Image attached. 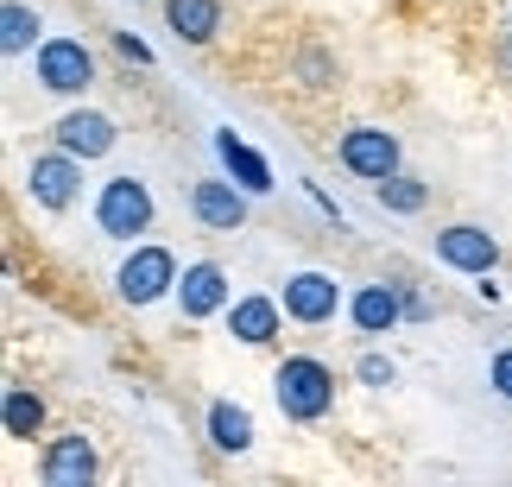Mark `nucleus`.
<instances>
[{
	"mask_svg": "<svg viewBox=\"0 0 512 487\" xmlns=\"http://www.w3.org/2000/svg\"><path fill=\"white\" fill-rule=\"evenodd\" d=\"M165 19H171L177 38H190V45H209L215 26H222V7H215V0H171Z\"/></svg>",
	"mask_w": 512,
	"mask_h": 487,
	"instance_id": "obj_15",
	"label": "nucleus"
},
{
	"mask_svg": "<svg viewBox=\"0 0 512 487\" xmlns=\"http://www.w3.org/2000/svg\"><path fill=\"white\" fill-rule=\"evenodd\" d=\"M437 260L456 266V272H475V279H487V272H494V260H500V241L487 235V228L456 222V228H443V235H437Z\"/></svg>",
	"mask_w": 512,
	"mask_h": 487,
	"instance_id": "obj_6",
	"label": "nucleus"
},
{
	"mask_svg": "<svg viewBox=\"0 0 512 487\" xmlns=\"http://www.w3.org/2000/svg\"><path fill=\"white\" fill-rule=\"evenodd\" d=\"M95 222H102V235H146V222H152V190L140 178H108L102 184V203H95Z\"/></svg>",
	"mask_w": 512,
	"mask_h": 487,
	"instance_id": "obj_2",
	"label": "nucleus"
},
{
	"mask_svg": "<svg viewBox=\"0 0 512 487\" xmlns=\"http://www.w3.org/2000/svg\"><path fill=\"white\" fill-rule=\"evenodd\" d=\"M209 437H215V450H228V456H241L247 443H253V418H247V405H215L209 412Z\"/></svg>",
	"mask_w": 512,
	"mask_h": 487,
	"instance_id": "obj_17",
	"label": "nucleus"
},
{
	"mask_svg": "<svg viewBox=\"0 0 512 487\" xmlns=\"http://www.w3.org/2000/svg\"><path fill=\"white\" fill-rule=\"evenodd\" d=\"M348 310H354V323H361V336H386V329L405 317V291H392V285H361Z\"/></svg>",
	"mask_w": 512,
	"mask_h": 487,
	"instance_id": "obj_13",
	"label": "nucleus"
},
{
	"mask_svg": "<svg viewBox=\"0 0 512 487\" xmlns=\"http://www.w3.org/2000/svg\"><path fill=\"white\" fill-rule=\"evenodd\" d=\"M342 165L354 171V178H392L399 171V140L392 133H380V127H354V133H342Z\"/></svg>",
	"mask_w": 512,
	"mask_h": 487,
	"instance_id": "obj_5",
	"label": "nucleus"
},
{
	"mask_svg": "<svg viewBox=\"0 0 512 487\" xmlns=\"http://www.w3.org/2000/svg\"><path fill=\"white\" fill-rule=\"evenodd\" d=\"M114 285H121L127 304H152V298H165V291L177 285V260H171L165 247H140L121 266V279H114Z\"/></svg>",
	"mask_w": 512,
	"mask_h": 487,
	"instance_id": "obj_4",
	"label": "nucleus"
},
{
	"mask_svg": "<svg viewBox=\"0 0 512 487\" xmlns=\"http://www.w3.org/2000/svg\"><path fill=\"white\" fill-rule=\"evenodd\" d=\"M114 45H121V57H133V64H152V51L140 45V38H133V32H121V38H114Z\"/></svg>",
	"mask_w": 512,
	"mask_h": 487,
	"instance_id": "obj_23",
	"label": "nucleus"
},
{
	"mask_svg": "<svg viewBox=\"0 0 512 487\" xmlns=\"http://www.w3.org/2000/svg\"><path fill=\"white\" fill-rule=\"evenodd\" d=\"M500 64H506V76H512V32H506V45H500Z\"/></svg>",
	"mask_w": 512,
	"mask_h": 487,
	"instance_id": "obj_25",
	"label": "nucleus"
},
{
	"mask_svg": "<svg viewBox=\"0 0 512 487\" xmlns=\"http://www.w3.org/2000/svg\"><path fill=\"white\" fill-rule=\"evenodd\" d=\"M380 203L392 209V216H418V209H424V184L392 171V178H380Z\"/></svg>",
	"mask_w": 512,
	"mask_h": 487,
	"instance_id": "obj_20",
	"label": "nucleus"
},
{
	"mask_svg": "<svg viewBox=\"0 0 512 487\" xmlns=\"http://www.w3.org/2000/svg\"><path fill=\"white\" fill-rule=\"evenodd\" d=\"M32 38H38V13L7 0V7H0V51L19 57V51H32Z\"/></svg>",
	"mask_w": 512,
	"mask_h": 487,
	"instance_id": "obj_18",
	"label": "nucleus"
},
{
	"mask_svg": "<svg viewBox=\"0 0 512 487\" xmlns=\"http://www.w3.org/2000/svg\"><path fill=\"white\" fill-rule=\"evenodd\" d=\"M336 304H342V291H336L329 272H298V279H285V317L329 323V317H336Z\"/></svg>",
	"mask_w": 512,
	"mask_h": 487,
	"instance_id": "obj_7",
	"label": "nucleus"
},
{
	"mask_svg": "<svg viewBox=\"0 0 512 487\" xmlns=\"http://www.w3.org/2000/svg\"><path fill=\"white\" fill-rule=\"evenodd\" d=\"M57 146L64 152H76V159H102V152L114 146V121L108 114H64V121H57Z\"/></svg>",
	"mask_w": 512,
	"mask_h": 487,
	"instance_id": "obj_12",
	"label": "nucleus"
},
{
	"mask_svg": "<svg viewBox=\"0 0 512 487\" xmlns=\"http://www.w3.org/2000/svg\"><path fill=\"white\" fill-rule=\"evenodd\" d=\"M38 83L57 95H76L95 83V57L83 51V38H45L38 45Z\"/></svg>",
	"mask_w": 512,
	"mask_h": 487,
	"instance_id": "obj_3",
	"label": "nucleus"
},
{
	"mask_svg": "<svg viewBox=\"0 0 512 487\" xmlns=\"http://www.w3.org/2000/svg\"><path fill=\"white\" fill-rule=\"evenodd\" d=\"M32 197L45 209H64L76 197V152H45V159H32Z\"/></svg>",
	"mask_w": 512,
	"mask_h": 487,
	"instance_id": "obj_11",
	"label": "nucleus"
},
{
	"mask_svg": "<svg viewBox=\"0 0 512 487\" xmlns=\"http://www.w3.org/2000/svg\"><path fill=\"white\" fill-rule=\"evenodd\" d=\"M215 152H222L228 178L241 184V190H253V197H266V190H272V165H266L247 140H234V133H215Z\"/></svg>",
	"mask_w": 512,
	"mask_h": 487,
	"instance_id": "obj_14",
	"label": "nucleus"
},
{
	"mask_svg": "<svg viewBox=\"0 0 512 487\" xmlns=\"http://www.w3.org/2000/svg\"><path fill=\"white\" fill-rule=\"evenodd\" d=\"M177 304H184V317H215V310L228 304V272L215 260L184 266V279H177Z\"/></svg>",
	"mask_w": 512,
	"mask_h": 487,
	"instance_id": "obj_9",
	"label": "nucleus"
},
{
	"mask_svg": "<svg viewBox=\"0 0 512 487\" xmlns=\"http://www.w3.org/2000/svg\"><path fill=\"white\" fill-rule=\"evenodd\" d=\"M247 197L253 190H241V184H222V178H203L196 184V197H190V209H196V222L203 228H241L247 222Z\"/></svg>",
	"mask_w": 512,
	"mask_h": 487,
	"instance_id": "obj_8",
	"label": "nucleus"
},
{
	"mask_svg": "<svg viewBox=\"0 0 512 487\" xmlns=\"http://www.w3.org/2000/svg\"><path fill=\"white\" fill-rule=\"evenodd\" d=\"M272 386H279V412L298 418V424L323 418L329 405H336V374H329L323 361H310V355H291L279 374H272Z\"/></svg>",
	"mask_w": 512,
	"mask_h": 487,
	"instance_id": "obj_1",
	"label": "nucleus"
},
{
	"mask_svg": "<svg viewBox=\"0 0 512 487\" xmlns=\"http://www.w3.org/2000/svg\"><path fill=\"white\" fill-rule=\"evenodd\" d=\"M228 323H234L241 342H272V336H279V304H272V298H241L228 310Z\"/></svg>",
	"mask_w": 512,
	"mask_h": 487,
	"instance_id": "obj_16",
	"label": "nucleus"
},
{
	"mask_svg": "<svg viewBox=\"0 0 512 487\" xmlns=\"http://www.w3.org/2000/svg\"><path fill=\"white\" fill-rule=\"evenodd\" d=\"M89 481H95L89 437H57L45 450V487H89Z\"/></svg>",
	"mask_w": 512,
	"mask_h": 487,
	"instance_id": "obj_10",
	"label": "nucleus"
},
{
	"mask_svg": "<svg viewBox=\"0 0 512 487\" xmlns=\"http://www.w3.org/2000/svg\"><path fill=\"white\" fill-rule=\"evenodd\" d=\"M38 424H45V405L26 386H7V437H38Z\"/></svg>",
	"mask_w": 512,
	"mask_h": 487,
	"instance_id": "obj_19",
	"label": "nucleus"
},
{
	"mask_svg": "<svg viewBox=\"0 0 512 487\" xmlns=\"http://www.w3.org/2000/svg\"><path fill=\"white\" fill-rule=\"evenodd\" d=\"M494 386L512 399V348H506V355H494Z\"/></svg>",
	"mask_w": 512,
	"mask_h": 487,
	"instance_id": "obj_24",
	"label": "nucleus"
},
{
	"mask_svg": "<svg viewBox=\"0 0 512 487\" xmlns=\"http://www.w3.org/2000/svg\"><path fill=\"white\" fill-rule=\"evenodd\" d=\"M298 70H304V83H310V89H323L329 76H336V64H329V51H317V45H310V51L298 57Z\"/></svg>",
	"mask_w": 512,
	"mask_h": 487,
	"instance_id": "obj_21",
	"label": "nucleus"
},
{
	"mask_svg": "<svg viewBox=\"0 0 512 487\" xmlns=\"http://www.w3.org/2000/svg\"><path fill=\"white\" fill-rule=\"evenodd\" d=\"M361 380L367 386H392V361L386 355H361Z\"/></svg>",
	"mask_w": 512,
	"mask_h": 487,
	"instance_id": "obj_22",
	"label": "nucleus"
}]
</instances>
